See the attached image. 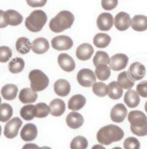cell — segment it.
Wrapping results in <instances>:
<instances>
[{
	"mask_svg": "<svg viewBox=\"0 0 147 149\" xmlns=\"http://www.w3.org/2000/svg\"><path fill=\"white\" fill-rule=\"evenodd\" d=\"M118 4V0H102L101 5L105 10H112L117 7Z\"/></svg>",
	"mask_w": 147,
	"mask_h": 149,
	"instance_id": "cell-41",
	"label": "cell"
},
{
	"mask_svg": "<svg viewBox=\"0 0 147 149\" xmlns=\"http://www.w3.org/2000/svg\"><path fill=\"white\" fill-rule=\"evenodd\" d=\"M1 96H0V105H1Z\"/></svg>",
	"mask_w": 147,
	"mask_h": 149,
	"instance_id": "cell-52",
	"label": "cell"
},
{
	"mask_svg": "<svg viewBox=\"0 0 147 149\" xmlns=\"http://www.w3.org/2000/svg\"><path fill=\"white\" fill-rule=\"evenodd\" d=\"M128 62V57L124 54H116L110 58L109 67L114 71H121L125 69Z\"/></svg>",
	"mask_w": 147,
	"mask_h": 149,
	"instance_id": "cell-9",
	"label": "cell"
},
{
	"mask_svg": "<svg viewBox=\"0 0 147 149\" xmlns=\"http://www.w3.org/2000/svg\"><path fill=\"white\" fill-rule=\"evenodd\" d=\"M92 91L99 97H105L108 93V86L102 82H96L92 86Z\"/></svg>",
	"mask_w": 147,
	"mask_h": 149,
	"instance_id": "cell-37",
	"label": "cell"
},
{
	"mask_svg": "<svg viewBox=\"0 0 147 149\" xmlns=\"http://www.w3.org/2000/svg\"><path fill=\"white\" fill-rule=\"evenodd\" d=\"M131 19L130 15L125 12H121L115 15L114 25L119 31H125L130 27Z\"/></svg>",
	"mask_w": 147,
	"mask_h": 149,
	"instance_id": "cell-10",
	"label": "cell"
},
{
	"mask_svg": "<svg viewBox=\"0 0 147 149\" xmlns=\"http://www.w3.org/2000/svg\"><path fill=\"white\" fill-rule=\"evenodd\" d=\"M23 125V122L19 117H14L9 120L5 125L4 135L9 139L14 138L17 135L19 130Z\"/></svg>",
	"mask_w": 147,
	"mask_h": 149,
	"instance_id": "cell-6",
	"label": "cell"
},
{
	"mask_svg": "<svg viewBox=\"0 0 147 149\" xmlns=\"http://www.w3.org/2000/svg\"><path fill=\"white\" fill-rule=\"evenodd\" d=\"M84 117L77 111H72L67 115L66 123L68 127L72 129H78L84 124Z\"/></svg>",
	"mask_w": 147,
	"mask_h": 149,
	"instance_id": "cell-18",
	"label": "cell"
},
{
	"mask_svg": "<svg viewBox=\"0 0 147 149\" xmlns=\"http://www.w3.org/2000/svg\"><path fill=\"white\" fill-rule=\"evenodd\" d=\"M38 148H39V147H38V146L36 145V144L27 143L23 147V148L22 149H38Z\"/></svg>",
	"mask_w": 147,
	"mask_h": 149,
	"instance_id": "cell-46",
	"label": "cell"
},
{
	"mask_svg": "<svg viewBox=\"0 0 147 149\" xmlns=\"http://www.w3.org/2000/svg\"><path fill=\"white\" fill-rule=\"evenodd\" d=\"M91 149H106L102 145H95Z\"/></svg>",
	"mask_w": 147,
	"mask_h": 149,
	"instance_id": "cell-47",
	"label": "cell"
},
{
	"mask_svg": "<svg viewBox=\"0 0 147 149\" xmlns=\"http://www.w3.org/2000/svg\"><path fill=\"white\" fill-rule=\"evenodd\" d=\"M58 64L63 71L71 72L75 69V62L73 58L66 53L61 54L58 56Z\"/></svg>",
	"mask_w": 147,
	"mask_h": 149,
	"instance_id": "cell-13",
	"label": "cell"
},
{
	"mask_svg": "<svg viewBox=\"0 0 147 149\" xmlns=\"http://www.w3.org/2000/svg\"><path fill=\"white\" fill-rule=\"evenodd\" d=\"M124 137V132L120 127L108 125L102 127L97 133V140L102 146L110 145L113 142L121 141Z\"/></svg>",
	"mask_w": 147,
	"mask_h": 149,
	"instance_id": "cell-1",
	"label": "cell"
},
{
	"mask_svg": "<svg viewBox=\"0 0 147 149\" xmlns=\"http://www.w3.org/2000/svg\"><path fill=\"white\" fill-rule=\"evenodd\" d=\"M18 93V88L14 84H7L1 88V94L7 101H12Z\"/></svg>",
	"mask_w": 147,
	"mask_h": 149,
	"instance_id": "cell-26",
	"label": "cell"
},
{
	"mask_svg": "<svg viewBox=\"0 0 147 149\" xmlns=\"http://www.w3.org/2000/svg\"><path fill=\"white\" fill-rule=\"evenodd\" d=\"M130 27L134 31L138 32H143L147 30V17L142 15H135L131 19Z\"/></svg>",
	"mask_w": 147,
	"mask_h": 149,
	"instance_id": "cell-23",
	"label": "cell"
},
{
	"mask_svg": "<svg viewBox=\"0 0 147 149\" xmlns=\"http://www.w3.org/2000/svg\"><path fill=\"white\" fill-rule=\"evenodd\" d=\"M88 141L87 138L83 136H77L74 138L70 143L71 149H87Z\"/></svg>",
	"mask_w": 147,
	"mask_h": 149,
	"instance_id": "cell-38",
	"label": "cell"
},
{
	"mask_svg": "<svg viewBox=\"0 0 147 149\" xmlns=\"http://www.w3.org/2000/svg\"><path fill=\"white\" fill-rule=\"evenodd\" d=\"M145 111L147 113V101L146 102V104H145Z\"/></svg>",
	"mask_w": 147,
	"mask_h": 149,
	"instance_id": "cell-49",
	"label": "cell"
},
{
	"mask_svg": "<svg viewBox=\"0 0 147 149\" xmlns=\"http://www.w3.org/2000/svg\"><path fill=\"white\" fill-rule=\"evenodd\" d=\"M1 127L0 125V136H1Z\"/></svg>",
	"mask_w": 147,
	"mask_h": 149,
	"instance_id": "cell-51",
	"label": "cell"
},
{
	"mask_svg": "<svg viewBox=\"0 0 147 149\" xmlns=\"http://www.w3.org/2000/svg\"><path fill=\"white\" fill-rule=\"evenodd\" d=\"M112 149H123V148H120V147H115V148H113Z\"/></svg>",
	"mask_w": 147,
	"mask_h": 149,
	"instance_id": "cell-50",
	"label": "cell"
},
{
	"mask_svg": "<svg viewBox=\"0 0 147 149\" xmlns=\"http://www.w3.org/2000/svg\"><path fill=\"white\" fill-rule=\"evenodd\" d=\"M15 47L18 53L21 54H26L29 53L30 51L31 50L32 44L28 38L20 37L16 41Z\"/></svg>",
	"mask_w": 147,
	"mask_h": 149,
	"instance_id": "cell-30",
	"label": "cell"
},
{
	"mask_svg": "<svg viewBox=\"0 0 147 149\" xmlns=\"http://www.w3.org/2000/svg\"><path fill=\"white\" fill-rule=\"evenodd\" d=\"M124 102L129 108H136L140 103V96L136 91L130 89L125 94Z\"/></svg>",
	"mask_w": 147,
	"mask_h": 149,
	"instance_id": "cell-24",
	"label": "cell"
},
{
	"mask_svg": "<svg viewBox=\"0 0 147 149\" xmlns=\"http://www.w3.org/2000/svg\"><path fill=\"white\" fill-rule=\"evenodd\" d=\"M128 111L123 104H117L112 108L110 111V119L115 123H123L127 116Z\"/></svg>",
	"mask_w": 147,
	"mask_h": 149,
	"instance_id": "cell-11",
	"label": "cell"
},
{
	"mask_svg": "<svg viewBox=\"0 0 147 149\" xmlns=\"http://www.w3.org/2000/svg\"><path fill=\"white\" fill-rule=\"evenodd\" d=\"M86 104V99L81 94L72 96L68 102V108L73 111H77L82 109Z\"/></svg>",
	"mask_w": 147,
	"mask_h": 149,
	"instance_id": "cell-25",
	"label": "cell"
},
{
	"mask_svg": "<svg viewBox=\"0 0 147 149\" xmlns=\"http://www.w3.org/2000/svg\"><path fill=\"white\" fill-rule=\"evenodd\" d=\"M140 142L134 137H129L123 143L124 149H140Z\"/></svg>",
	"mask_w": 147,
	"mask_h": 149,
	"instance_id": "cell-39",
	"label": "cell"
},
{
	"mask_svg": "<svg viewBox=\"0 0 147 149\" xmlns=\"http://www.w3.org/2000/svg\"><path fill=\"white\" fill-rule=\"evenodd\" d=\"M96 77L101 81H105L111 74V70L108 65H99L96 67L95 71Z\"/></svg>",
	"mask_w": 147,
	"mask_h": 149,
	"instance_id": "cell-31",
	"label": "cell"
},
{
	"mask_svg": "<svg viewBox=\"0 0 147 149\" xmlns=\"http://www.w3.org/2000/svg\"><path fill=\"white\" fill-rule=\"evenodd\" d=\"M130 130H131L132 133L137 135V136H146V135H147V125H145L143 127L139 128L133 127L130 126Z\"/></svg>",
	"mask_w": 147,
	"mask_h": 149,
	"instance_id": "cell-43",
	"label": "cell"
},
{
	"mask_svg": "<svg viewBox=\"0 0 147 149\" xmlns=\"http://www.w3.org/2000/svg\"><path fill=\"white\" fill-rule=\"evenodd\" d=\"M50 114L53 117H60L66 110V104L63 100L60 99H55L50 101L49 104Z\"/></svg>",
	"mask_w": 147,
	"mask_h": 149,
	"instance_id": "cell-21",
	"label": "cell"
},
{
	"mask_svg": "<svg viewBox=\"0 0 147 149\" xmlns=\"http://www.w3.org/2000/svg\"><path fill=\"white\" fill-rule=\"evenodd\" d=\"M94 53V49L92 46L87 43L81 44L77 47L76 51L77 57L81 61L89 60Z\"/></svg>",
	"mask_w": 147,
	"mask_h": 149,
	"instance_id": "cell-16",
	"label": "cell"
},
{
	"mask_svg": "<svg viewBox=\"0 0 147 149\" xmlns=\"http://www.w3.org/2000/svg\"><path fill=\"white\" fill-rule=\"evenodd\" d=\"M128 120L130 126L133 127H143L147 125V117L146 114L141 111L135 110L128 113Z\"/></svg>",
	"mask_w": 147,
	"mask_h": 149,
	"instance_id": "cell-8",
	"label": "cell"
},
{
	"mask_svg": "<svg viewBox=\"0 0 147 149\" xmlns=\"http://www.w3.org/2000/svg\"><path fill=\"white\" fill-rule=\"evenodd\" d=\"M53 89L57 96L61 97H66L71 91L70 83L65 79H59L55 82Z\"/></svg>",
	"mask_w": 147,
	"mask_h": 149,
	"instance_id": "cell-15",
	"label": "cell"
},
{
	"mask_svg": "<svg viewBox=\"0 0 147 149\" xmlns=\"http://www.w3.org/2000/svg\"><path fill=\"white\" fill-rule=\"evenodd\" d=\"M25 62L22 58L15 57L9 63V70L12 74H17L24 70Z\"/></svg>",
	"mask_w": 147,
	"mask_h": 149,
	"instance_id": "cell-32",
	"label": "cell"
},
{
	"mask_svg": "<svg viewBox=\"0 0 147 149\" xmlns=\"http://www.w3.org/2000/svg\"><path fill=\"white\" fill-rule=\"evenodd\" d=\"M34 114H35V117H36V118H45L50 114L49 106L46 103H38L36 105H35Z\"/></svg>",
	"mask_w": 147,
	"mask_h": 149,
	"instance_id": "cell-34",
	"label": "cell"
},
{
	"mask_svg": "<svg viewBox=\"0 0 147 149\" xmlns=\"http://www.w3.org/2000/svg\"><path fill=\"white\" fill-rule=\"evenodd\" d=\"M111 42V37L108 34L104 33H99L95 36L93 43L96 47L99 49H104L108 47Z\"/></svg>",
	"mask_w": 147,
	"mask_h": 149,
	"instance_id": "cell-27",
	"label": "cell"
},
{
	"mask_svg": "<svg viewBox=\"0 0 147 149\" xmlns=\"http://www.w3.org/2000/svg\"><path fill=\"white\" fill-rule=\"evenodd\" d=\"M77 81L80 86L85 88H90L96 83V77L95 72L90 69H81L77 73Z\"/></svg>",
	"mask_w": 147,
	"mask_h": 149,
	"instance_id": "cell-5",
	"label": "cell"
},
{
	"mask_svg": "<svg viewBox=\"0 0 147 149\" xmlns=\"http://www.w3.org/2000/svg\"><path fill=\"white\" fill-rule=\"evenodd\" d=\"M38 99V93L30 88H25L19 93V99L23 104H32Z\"/></svg>",
	"mask_w": 147,
	"mask_h": 149,
	"instance_id": "cell-20",
	"label": "cell"
},
{
	"mask_svg": "<svg viewBox=\"0 0 147 149\" xmlns=\"http://www.w3.org/2000/svg\"><path fill=\"white\" fill-rule=\"evenodd\" d=\"M48 17L44 11L41 10H34L25 20V27L30 32L41 31L46 23Z\"/></svg>",
	"mask_w": 147,
	"mask_h": 149,
	"instance_id": "cell-3",
	"label": "cell"
},
{
	"mask_svg": "<svg viewBox=\"0 0 147 149\" xmlns=\"http://www.w3.org/2000/svg\"><path fill=\"white\" fill-rule=\"evenodd\" d=\"M114 25V18L110 13H103L98 16L97 26L101 31H108Z\"/></svg>",
	"mask_w": 147,
	"mask_h": 149,
	"instance_id": "cell-12",
	"label": "cell"
},
{
	"mask_svg": "<svg viewBox=\"0 0 147 149\" xmlns=\"http://www.w3.org/2000/svg\"><path fill=\"white\" fill-rule=\"evenodd\" d=\"M50 48L48 41L45 38H38L32 43L31 50L36 54H43L47 52Z\"/></svg>",
	"mask_w": 147,
	"mask_h": 149,
	"instance_id": "cell-19",
	"label": "cell"
},
{
	"mask_svg": "<svg viewBox=\"0 0 147 149\" xmlns=\"http://www.w3.org/2000/svg\"><path fill=\"white\" fill-rule=\"evenodd\" d=\"M38 149H52V148H50V147H48V146H43V147H41V148H39Z\"/></svg>",
	"mask_w": 147,
	"mask_h": 149,
	"instance_id": "cell-48",
	"label": "cell"
},
{
	"mask_svg": "<svg viewBox=\"0 0 147 149\" xmlns=\"http://www.w3.org/2000/svg\"><path fill=\"white\" fill-rule=\"evenodd\" d=\"M26 1L32 7H41L46 4L47 0H26Z\"/></svg>",
	"mask_w": 147,
	"mask_h": 149,
	"instance_id": "cell-44",
	"label": "cell"
},
{
	"mask_svg": "<svg viewBox=\"0 0 147 149\" xmlns=\"http://www.w3.org/2000/svg\"><path fill=\"white\" fill-rule=\"evenodd\" d=\"M74 22V15L67 10H63L50 20L49 28L53 33H61L70 28Z\"/></svg>",
	"mask_w": 147,
	"mask_h": 149,
	"instance_id": "cell-2",
	"label": "cell"
},
{
	"mask_svg": "<svg viewBox=\"0 0 147 149\" xmlns=\"http://www.w3.org/2000/svg\"><path fill=\"white\" fill-rule=\"evenodd\" d=\"M34 108L35 105L32 104H27L24 106L20 109V116L23 119L26 121H30L35 118V114H34Z\"/></svg>",
	"mask_w": 147,
	"mask_h": 149,
	"instance_id": "cell-35",
	"label": "cell"
},
{
	"mask_svg": "<svg viewBox=\"0 0 147 149\" xmlns=\"http://www.w3.org/2000/svg\"><path fill=\"white\" fill-rule=\"evenodd\" d=\"M73 41L67 36H59L54 37L51 41V46L58 51L69 50L73 47Z\"/></svg>",
	"mask_w": 147,
	"mask_h": 149,
	"instance_id": "cell-7",
	"label": "cell"
},
{
	"mask_svg": "<svg viewBox=\"0 0 147 149\" xmlns=\"http://www.w3.org/2000/svg\"><path fill=\"white\" fill-rule=\"evenodd\" d=\"M28 78L30 81V88L35 92L45 90L49 85L48 76L40 70H33L30 71Z\"/></svg>",
	"mask_w": 147,
	"mask_h": 149,
	"instance_id": "cell-4",
	"label": "cell"
},
{
	"mask_svg": "<svg viewBox=\"0 0 147 149\" xmlns=\"http://www.w3.org/2000/svg\"><path fill=\"white\" fill-rule=\"evenodd\" d=\"M8 24L11 26L20 25L23 20V17L18 12L14 10H8L5 12Z\"/></svg>",
	"mask_w": 147,
	"mask_h": 149,
	"instance_id": "cell-28",
	"label": "cell"
},
{
	"mask_svg": "<svg viewBox=\"0 0 147 149\" xmlns=\"http://www.w3.org/2000/svg\"><path fill=\"white\" fill-rule=\"evenodd\" d=\"M135 82L136 80L132 77L128 70L126 72H121L118 76L117 83L123 89L130 90L134 86Z\"/></svg>",
	"mask_w": 147,
	"mask_h": 149,
	"instance_id": "cell-17",
	"label": "cell"
},
{
	"mask_svg": "<svg viewBox=\"0 0 147 149\" xmlns=\"http://www.w3.org/2000/svg\"><path fill=\"white\" fill-rule=\"evenodd\" d=\"M123 94V89L116 81H112L108 85V96L111 99L118 100L122 97Z\"/></svg>",
	"mask_w": 147,
	"mask_h": 149,
	"instance_id": "cell-29",
	"label": "cell"
},
{
	"mask_svg": "<svg viewBox=\"0 0 147 149\" xmlns=\"http://www.w3.org/2000/svg\"><path fill=\"white\" fill-rule=\"evenodd\" d=\"M136 92L139 96L147 98V81H143L138 84L136 87Z\"/></svg>",
	"mask_w": 147,
	"mask_h": 149,
	"instance_id": "cell-42",
	"label": "cell"
},
{
	"mask_svg": "<svg viewBox=\"0 0 147 149\" xmlns=\"http://www.w3.org/2000/svg\"><path fill=\"white\" fill-rule=\"evenodd\" d=\"M12 56V52L10 47L2 46L0 47V62L5 63L10 59Z\"/></svg>",
	"mask_w": 147,
	"mask_h": 149,
	"instance_id": "cell-40",
	"label": "cell"
},
{
	"mask_svg": "<svg viewBox=\"0 0 147 149\" xmlns=\"http://www.w3.org/2000/svg\"><path fill=\"white\" fill-rule=\"evenodd\" d=\"M110 63L109 55L103 51H98L93 58V64L95 67L99 65H108Z\"/></svg>",
	"mask_w": 147,
	"mask_h": 149,
	"instance_id": "cell-36",
	"label": "cell"
},
{
	"mask_svg": "<svg viewBox=\"0 0 147 149\" xmlns=\"http://www.w3.org/2000/svg\"><path fill=\"white\" fill-rule=\"evenodd\" d=\"M12 114V107L10 104L4 103L0 105V122L7 123L11 120Z\"/></svg>",
	"mask_w": 147,
	"mask_h": 149,
	"instance_id": "cell-33",
	"label": "cell"
},
{
	"mask_svg": "<svg viewBox=\"0 0 147 149\" xmlns=\"http://www.w3.org/2000/svg\"><path fill=\"white\" fill-rule=\"evenodd\" d=\"M129 72L131 74L132 77L135 80H140L143 79L146 75V68L143 64L140 62H133L130 66L128 70Z\"/></svg>",
	"mask_w": 147,
	"mask_h": 149,
	"instance_id": "cell-22",
	"label": "cell"
},
{
	"mask_svg": "<svg viewBox=\"0 0 147 149\" xmlns=\"http://www.w3.org/2000/svg\"><path fill=\"white\" fill-rule=\"evenodd\" d=\"M38 135V129L34 124L29 123L25 125L20 132V137L25 142L34 141Z\"/></svg>",
	"mask_w": 147,
	"mask_h": 149,
	"instance_id": "cell-14",
	"label": "cell"
},
{
	"mask_svg": "<svg viewBox=\"0 0 147 149\" xmlns=\"http://www.w3.org/2000/svg\"><path fill=\"white\" fill-rule=\"evenodd\" d=\"M5 12L0 10V28H4L8 25Z\"/></svg>",
	"mask_w": 147,
	"mask_h": 149,
	"instance_id": "cell-45",
	"label": "cell"
}]
</instances>
